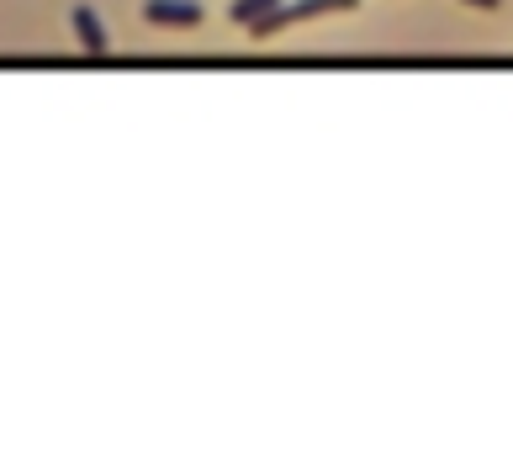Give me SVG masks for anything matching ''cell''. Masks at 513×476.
I'll use <instances>...</instances> for the list:
<instances>
[{"mask_svg": "<svg viewBox=\"0 0 513 476\" xmlns=\"http://www.w3.org/2000/svg\"><path fill=\"white\" fill-rule=\"evenodd\" d=\"M466 6H482V11H498L503 0H466Z\"/></svg>", "mask_w": 513, "mask_h": 476, "instance_id": "5b68a950", "label": "cell"}, {"mask_svg": "<svg viewBox=\"0 0 513 476\" xmlns=\"http://www.w3.org/2000/svg\"><path fill=\"white\" fill-rule=\"evenodd\" d=\"M270 6H281V0H233V11H228V16H233V22H244V27H249L254 16H260V11H270Z\"/></svg>", "mask_w": 513, "mask_h": 476, "instance_id": "277c9868", "label": "cell"}, {"mask_svg": "<svg viewBox=\"0 0 513 476\" xmlns=\"http://www.w3.org/2000/svg\"><path fill=\"white\" fill-rule=\"evenodd\" d=\"M143 16L159 27H196L201 22V0H143Z\"/></svg>", "mask_w": 513, "mask_h": 476, "instance_id": "6da1fadb", "label": "cell"}, {"mask_svg": "<svg viewBox=\"0 0 513 476\" xmlns=\"http://www.w3.org/2000/svg\"><path fill=\"white\" fill-rule=\"evenodd\" d=\"M355 0H297L286 6V22H307V16H323V11H350Z\"/></svg>", "mask_w": 513, "mask_h": 476, "instance_id": "3957f363", "label": "cell"}, {"mask_svg": "<svg viewBox=\"0 0 513 476\" xmlns=\"http://www.w3.org/2000/svg\"><path fill=\"white\" fill-rule=\"evenodd\" d=\"M75 32H80V43H85V53L90 59H106V27H101V16H96V6H75Z\"/></svg>", "mask_w": 513, "mask_h": 476, "instance_id": "7a4b0ae2", "label": "cell"}]
</instances>
